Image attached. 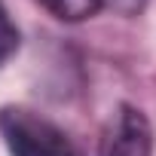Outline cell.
Returning a JSON list of instances; mask_svg holds the SVG:
<instances>
[{"label": "cell", "mask_w": 156, "mask_h": 156, "mask_svg": "<svg viewBox=\"0 0 156 156\" xmlns=\"http://www.w3.org/2000/svg\"><path fill=\"white\" fill-rule=\"evenodd\" d=\"M150 147L153 141L144 113L135 107H119V113L101 138L98 156H150Z\"/></svg>", "instance_id": "cell-2"}, {"label": "cell", "mask_w": 156, "mask_h": 156, "mask_svg": "<svg viewBox=\"0 0 156 156\" xmlns=\"http://www.w3.org/2000/svg\"><path fill=\"white\" fill-rule=\"evenodd\" d=\"M16 46H19V31H16V25L9 22L3 3H0V64L16 52Z\"/></svg>", "instance_id": "cell-4"}, {"label": "cell", "mask_w": 156, "mask_h": 156, "mask_svg": "<svg viewBox=\"0 0 156 156\" xmlns=\"http://www.w3.org/2000/svg\"><path fill=\"white\" fill-rule=\"evenodd\" d=\"M0 135L12 156H80L73 141L55 122L25 107L0 110Z\"/></svg>", "instance_id": "cell-1"}, {"label": "cell", "mask_w": 156, "mask_h": 156, "mask_svg": "<svg viewBox=\"0 0 156 156\" xmlns=\"http://www.w3.org/2000/svg\"><path fill=\"white\" fill-rule=\"evenodd\" d=\"M40 3L55 19H64V22H83L101 9V0H40Z\"/></svg>", "instance_id": "cell-3"}]
</instances>
